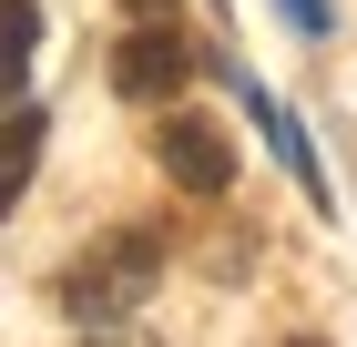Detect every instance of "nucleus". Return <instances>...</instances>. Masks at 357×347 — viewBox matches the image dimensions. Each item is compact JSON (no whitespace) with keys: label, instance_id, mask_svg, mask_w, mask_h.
Masks as SVG:
<instances>
[{"label":"nucleus","instance_id":"obj_1","mask_svg":"<svg viewBox=\"0 0 357 347\" xmlns=\"http://www.w3.org/2000/svg\"><path fill=\"white\" fill-rule=\"evenodd\" d=\"M164 286V245L153 235H102V245H82V256H72V266H61V307H72V317H133L143 296Z\"/></svg>","mask_w":357,"mask_h":347},{"label":"nucleus","instance_id":"obj_2","mask_svg":"<svg viewBox=\"0 0 357 347\" xmlns=\"http://www.w3.org/2000/svg\"><path fill=\"white\" fill-rule=\"evenodd\" d=\"M153 163H164L184 194H225L235 184V133H225L215 112H174L164 133H153Z\"/></svg>","mask_w":357,"mask_h":347},{"label":"nucleus","instance_id":"obj_3","mask_svg":"<svg viewBox=\"0 0 357 347\" xmlns=\"http://www.w3.org/2000/svg\"><path fill=\"white\" fill-rule=\"evenodd\" d=\"M184 72H194V52H184V31H164V21H143L133 41L112 52V82H123L133 103H164V92H174Z\"/></svg>","mask_w":357,"mask_h":347},{"label":"nucleus","instance_id":"obj_4","mask_svg":"<svg viewBox=\"0 0 357 347\" xmlns=\"http://www.w3.org/2000/svg\"><path fill=\"white\" fill-rule=\"evenodd\" d=\"M41 133H52L41 112H10V123H0V214L21 205V184H31V163H41Z\"/></svg>","mask_w":357,"mask_h":347},{"label":"nucleus","instance_id":"obj_5","mask_svg":"<svg viewBox=\"0 0 357 347\" xmlns=\"http://www.w3.org/2000/svg\"><path fill=\"white\" fill-rule=\"evenodd\" d=\"M31 41H41V10H31V0H0V103L21 92V72H31Z\"/></svg>","mask_w":357,"mask_h":347},{"label":"nucleus","instance_id":"obj_6","mask_svg":"<svg viewBox=\"0 0 357 347\" xmlns=\"http://www.w3.org/2000/svg\"><path fill=\"white\" fill-rule=\"evenodd\" d=\"M123 10H143V21H153V10H164V0H123Z\"/></svg>","mask_w":357,"mask_h":347}]
</instances>
